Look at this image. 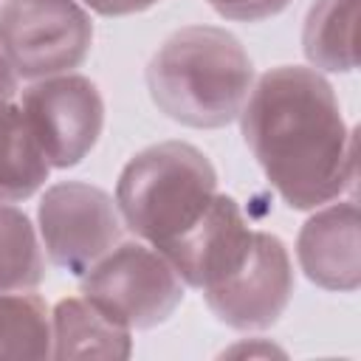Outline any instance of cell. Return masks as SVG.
<instances>
[{
    "label": "cell",
    "mask_w": 361,
    "mask_h": 361,
    "mask_svg": "<svg viewBox=\"0 0 361 361\" xmlns=\"http://www.w3.org/2000/svg\"><path fill=\"white\" fill-rule=\"evenodd\" d=\"M82 296L130 330L166 322L183 299V282L149 243H118L82 276Z\"/></svg>",
    "instance_id": "obj_4"
},
{
    "label": "cell",
    "mask_w": 361,
    "mask_h": 361,
    "mask_svg": "<svg viewBox=\"0 0 361 361\" xmlns=\"http://www.w3.org/2000/svg\"><path fill=\"white\" fill-rule=\"evenodd\" d=\"M14 90H17V73H14L11 62L6 59V54L0 51V104L11 102Z\"/></svg>",
    "instance_id": "obj_18"
},
{
    "label": "cell",
    "mask_w": 361,
    "mask_h": 361,
    "mask_svg": "<svg viewBox=\"0 0 361 361\" xmlns=\"http://www.w3.org/2000/svg\"><path fill=\"white\" fill-rule=\"evenodd\" d=\"M37 226L48 259L73 276H82L118 245L124 228L116 197L82 180L48 186L37 209Z\"/></svg>",
    "instance_id": "obj_6"
},
{
    "label": "cell",
    "mask_w": 361,
    "mask_h": 361,
    "mask_svg": "<svg viewBox=\"0 0 361 361\" xmlns=\"http://www.w3.org/2000/svg\"><path fill=\"white\" fill-rule=\"evenodd\" d=\"M0 358H51V310L37 293H0Z\"/></svg>",
    "instance_id": "obj_15"
},
{
    "label": "cell",
    "mask_w": 361,
    "mask_h": 361,
    "mask_svg": "<svg viewBox=\"0 0 361 361\" xmlns=\"http://www.w3.org/2000/svg\"><path fill=\"white\" fill-rule=\"evenodd\" d=\"M254 85L243 42L217 25H186L169 34L147 65L152 104L195 130L231 124Z\"/></svg>",
    "instance_id": "obj_2"
},
{
    "label": "cell",
    "mask_w": 361,
    "mask_h": 361,
    "mask_svg": "<svg viewBox=\"0 0 361 361\" xmlns=\"http://www.w3.org/2000/svg\"><path fill=\"white\" fill-rule=\"evenodd\" d=\"M293 296V268L276 234L254 231L245 259L203 290L217 322L234 330H265L279 322Z\"/></svg>",
    "instance_id": "obj_8"
},
{
    "label": "cell",
    "mask_w": 361,
    "mask_h": 361,
    "mask_svg": "<svg viewBox=\"0 0 361 361\" xmlns=\"http://www.w3.org/2000/svg\"><path fill=\"white\" fill-rule=\"evenodd\" d=\"M48 169L20 104H0V203L31 197L48 180Z\"/></svg>",
    "instance_id": "obj_12"
},
{
    "label": "cell",
    "mask_w": 361,
    "mask_h": 361,
    "mask_svg": "<svg viewBox=\"0 0 361 361\" xmlns=\"http://www.w3.org/2000/svg\"><path fill=\"white\" fill-rule=\"evenodd\" d=\"M299 268L324 290L350 293L361 285L358 257V206L330 200L305 220L296 237Z\"/></svg>",
    "instance_id": "obj_10"
},
{
    "label": "cell",
    "mask_w": 361,
    "mask_h": 361,
    "mask_svg": "<svg viewBox=\"0 0 361 361\" xmlns=\"http://www.w3.org/2000/svg\"><path fill=\"white\" fill-rule=\"evenodd\" d=\"M358 0H316L305 17L302 51L313 68L347 73L355 68Z\"/></svg>",
    "instance_id": "obj_13"
},
{
    "label": "cell",
    "mask_w": 361,
    "mask_h": 361,
    "mask_svg": "<svg viewBox=\"0 0 361 361\" xmlns=\"http://www.w3.org/2000/svg\"><path fill=\"white\" fill-rule=\"evenodd\" d=\"M220 17L228 20H245V23H257L265 17H274L279 11H285L290 6V0H206Z\"/></svg>",
    "instance_id": "obj_16"
},
{
    "label": "cell",
    "mask_w": 361,
    "mask_h": 361,
    "mask_svg": "<svg viewBox=\"0 0 361 361\" xmlns=\"http://www.w3.org/2000/svg\"><path fill=\"white\" fill-rule=\"evenodd\" d=\"M90 11L104 14V17H124V14H138L152 8L161 0H82Z\"/></svg>",
    "instance_id": "obj_17"
},
{
    "label": "cell",
    "mask_w": 361,
    "mask_h": 361,
    "mask_svg": "<svg viewBox=\"0 0 361 361\" xmlns=\"http://www.w3.org/2000/svg\"><path fill=\"white\" fill-rule=\"evenodd\" d=\"M130 327L85 296H68L51 310V358H127Z\"/></svg>",
    "instance_id": "obj_11"
},
{
    "label": "cell",
    "mask_w": 361,
    "mask_h": 361,
    "mask_svg": "<svg viewBox=\"0 0 361 361\" xmlns=\"http://www.w3.org/2000/svg\"><path fill=\"white\" fill-rule=\"evenodd\" d=\"M20 110L51 166L68 169L90 155L104 127L99 87L79 73L37 79L23 90Z\"/></svg>",
    "instance_id": "obj_7"
},
{
    "label": "cell",
    "mask_w": 361,
    "mask_h": 361,
    "mask_svg": "<svg viewBox=\"0 0 361 361\" xmlns=\"http://www.w3.org/2000/svg\"><path fill=\"white\" fill-rule=\"evenodd\" d=\"M45 279V259L25 212L0 203V293L34 290Z\"/></svg>",
    "instance_id": "obj_14"
},
{
    "label": "cell",
    "mask_w": 361,
    "mask_h": 361,
    "mask_svg": "<svg viewBox=\"0 0 361 361\" xmlns=\"http://www.w3.org/2000/svg\"><path fill=\"white\" fill-rule=\"evenodd\" d=\"M254 228H248L240 206L228 195H214L203 217L186 228L178 240L161 248L183 285L212 288L226 279L248 254Z\"/></svg>",
    "instance_id": "obj_9"
},
{
    "label": "cell",
    "mask_w": 361,
    "mask_h": 361,
    "mask_svg": "<svg viewBox=\"0 0 361 361\" xmlns=\"http://www.w3.org/2000/svg\"><path fill=\"white\" fill-rule=\"evenodd\" d=\"M93 45V23L76 0H6L0 51L23 79L71 73Z\"/></svg>",
    "instance_id": "obj_5"
},
{
    "label": "cell",
    "mask_w": 361,
    "mask_h": 361,
    "mask_svg": "<svg viewBox=\"0 0 361 361\" xmlns=\"http://www.w3.org/2000/svg\"><path fill=\"white\" fill-rule=\"evenodd\" d=\"M217 195V172L189 141H161L135 152L116 183L121 223L155 251L192 228Z\"/></svg>",
    "instance_id": "obj_3"
},
{
    "label": "cell",
    "mask_w": 361,
    "mask_h": 361,
    "mask_svg": "<svg viewBox=\"0 0 361 361\" xmlns=\"http://www.w3.org/2000/svg\"><path fill=\"white\" fill-rule=\"evenodd\" d=\"M237 118L251 155L290 209H319L353 186V133L319 71L302 65L265 71Z\"/></svg>",
    "instance_id": "obj_1"
}]
</instances>
